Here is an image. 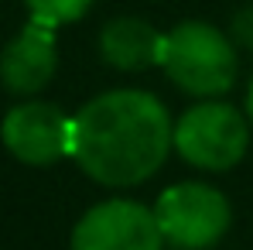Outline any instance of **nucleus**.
<instances>
[{"label": "nucleus", "mask_w": 253, "mask_h": 250, "mask_svg": "<svg viewBox=\"0 0 253 250\" xmlns=\"http://www.w3.org/2000/svg\"><path fill=\"white\" fill-rule=\"evenodd\" d=\"M154 216H158L165 240L178 250L215 247L233 223L229 199L215 185H206V182L168 185L154 202Z\"/></svg>", "instance_id": "nucleus-4"}, {"label": "nucleus", "mask_w": 253, "mask_h": 250, "mask_svg": "<svg viewBox=\"0 0 253 250\" xmlns=\"http://www.w3.org/2000/svg\"><path fill=\"white\" fill-rule=\"evenodd\" d=\"M229 38L240 45V48H247L253 51V7H243L236 17H233V28H229Z\"/></svg>", "instance_id": "nucleus-10"}, {"label": "nucleus", "mask_w": 253, "mask_h": 250, "mask_svg": "<svg viewBox=\"0 0 253 250\" xmlns=\"http://www.w3.org/2000/svg\"><path fill=\"white\" fill-rule=\"evenodd\" d=\"M161 69L181 93L195 100L222 96L236 86L240 55L236 42L206 21L174 24L161 45Z\"/></svg>", "instance_id": "nucleus-2"}, {"label": "nucleus", "mask_w": 253, "mask_h": 250, "mask_svg": "<svg viewBox=\"0 0 253 250\" xmlns=\"http://www.w3.org/2000/svg\"><path fill=\"white\" fill-rule=\"evenodd\" d=\"M161 45L165 35L140 17H113L99 31V55L106 65L120 72H140L151 65H161Z\"/></svg>", "instance_id": "nucleus-8"}, {"label": "nucleus", "mask_w": 253, "mask_h": 250, "mask_svg": "<svg viewBox=\"0 0 253 250\" xmlns=\"http://www.w3.org/2000/svg\"><path fill=\"white\" fill-rule=\"evenodd\" d=\"M92 3L96 0H24L31 17L42 24H51V28H62V24H72V21L85 17V10Z\"/></svg>", "instance_id": "nucleus-9"}, {"label": "nucleus", "mask_w": 253, "mask_h": 250, "mask_svg": "<svg viewBox=\"0 0 253 250\" xmlns=\"http://www.w3.org/2000/svg\"><path fill=\"white\" fill-rule=\"evenodd\" d=\"M154 209L137 199H106L85 209L72 230V250H165Z\"/></svg>", "instance_id": "nucleus-5"}, {"label": "nucleus", "mask_w": 253, "mask_h": 250, "mask_svg": "<svg viewBox=\"0 0 253 250\" xmlns=\"http://www.w3.org/2000/svg\"><path fill=\"white\" fill-rule=\"evenodd\" d=\"M174 151L199 171H229L250 151V117L219 96L199 100L174 120Z\"/></svg>", "instance_id": "nucleus-3"}, {"label": "nucleus", "mask_w": 253, "mask_h": 250, "mask_svg": "<svg viewBox=\"0 0 253 250\" xmlns=\"http://www.w3.org/2000/svg\"><path fill=\"white\" fill-rule=\"evenodd\" d=\"M58 72V42L55 28L42 21H28L0 51V86L14 96H35Z\"/></svg>", "instance_id": "nucleus-7"}, {"label": "nucleus", "mask_w": 253, "mask_h": 250, "mask_svg": "<svg viewBox=\"0 0 253 250\" xmlns=\"http://www.w3.org/2000/svg\"><path fill=\"white\" fill-rule=\"evenodd\" d=\"M247 117L253 124V76H250V86H247Z\"/></svg>", "instance_id": "nucleus-11"}, {"label": "nucleus", "mask_w": 253, "mask_h": 250, "mask_svg": "<svg viewBox=\"0 0 253 250\" xmlns=\"http://www.w3.org/2000/svg\"><path fill=\"white\" fill-rule=\"evenodd\" d=\"M0 137L3 148L24 165L44 168L72 158V117L48 100L28 96L24 103L10 106L0 124Z\"/></svg>", "instance_id": "nucleus-6"}, {"label": "nucleus", "mask_w": 253, "mask_h": 250, "mask_svg": "<svg viewBox=\"0 0 253 250\" xmlns=\"http://www.w3.org/2000/svg\"><path fill=\"white\" fill-rule=\"evenodd\" d=\"M174 151V120L147 89H106L72 117V158L110 189L154 178Z\"/></svg>", "instance_id": "nucleus-1"}]
</instances>
